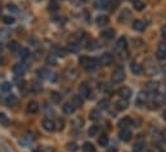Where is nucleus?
I'll list each match as a JSON object with an SVG mask.
<instances>
[{"mask_svg": "<svg viewBox=\"0 0 166 152\" xmlns=\"http://www.w3.org/2000/svg\"><path fill=\"white\" fill-rule=\"evenodd\" d=\"M107 3H108V0H99V3H97L98 4L97 7L98 8H107Z\"/></svg>", "mask_w": 166, "mask_h": 152, "instance_id": "nucleus-47", "label": "nucleus"}, {"mask_svg": "<svg viewBox=\"0 0 166 152\" xmlns=\"http://www.w3.org/2000/svg\"><path fill=\"white\" fill-rule=\"evenodd\" d=\"M50 81H57V79H58V76H57V74H54V72H50V75H49V78H48Z\"/></svg>", "mask_w": 166, "mask_h": 152, "instance_id": "nucleus-49", "label": "nucleus"}, {"mask_svg": "<svg viewBox=\"0 0 166 152\" xmlns=\"http://www.w3.org/2000/svg\"><path fill=\"white\" fill-rule=\"evenodd\" d=\"M97 25H98V26H106V25L108 23V17L107 16H104V14H101V16H98L97 17Z\"/></svg>", "mask_w": 166, "mask_h": 152, "instance_id": "nucleus-19", "label": "nucleus"}, {"mask_svg": "<svg viewBox=\"0 0 166 152\" xmlns=\"http://www.w3.org/2000/svg\"><path fill=\"white\" fill-rule=\"evenodd\" d=\"M65 76H66V79H68V80H75L77 79V76H79V71L76 68H67L66 71H65Z\"/></svg>", "mask_w": 166, "mask_h": 152, "instance_id": "nucleus-5", "label": "nucleus"}, {"mask_svg": "<svg viewBox=\"0 0 166 152\" xmlns=\"http://www.w3.org/2000/svg\"><path fill=\"white\" fill-rule=\"evenodd\" d=\"M129 16H130V12H129V9H124L120 13V17H119V21L120 22H122V21H126L127 18H129Z\"/></svg>", "mask_w": 166, "mask_h": 152, "instance_id": "nucleus-34", "label": "nucleus"}, {"mask_svg": "<svg viewBox=\"0 0 166 152\" xmlns=\"http://www.w3.org/2000/svg\"><path fill=\"white\" fill-rule=\"evenodd\" d=\"M50 99L53 103H59L61 99H62V96H61V93L53 90V92H50Z\"/></svg>", "mask_w": 166, "mask_h": 152, "instance_id": "nucleus-23", "label": "nucleus"}, {"mask_svg": "<svg viewBox=\"0 0 166 152\" xmlns=\"http://www.w3.org/2000/svg\"><path fill=\"white\" fill-rule=\"evenodd\" d=\"M165 40H166V39H165Z\"/></svg>", "mask_w": 166, "mask_h": 152, "instance_id": "nucleus-61", "label": "nucleus"}, {"mask_svg": "<svg viewBox=\"0 0 166 152\" xmlns=\"http://www.w3.org/2000/svg\"><path fill=\"white\" fill-rule=\"evenodd\" d=\"M28 55H30V50L27 48H21L20 49V57L21 58L26 59V58H28Z\"/></svg>", "mask_w": 166, "mask_h": 152, "instance_id": "nucleus-39", "label": "nucleus"}, {"mask_svg": "<svg viewBox=\"0 0 166 152\" xmlns=\"http://www.w3.org/2000/svg\"><path fill=\"white\" fill-rule=\"evenodd\" d=\"M119 137H120L121 141L127 142V141H130V138H131V131L129 130V129H121Z\"/></svg>", "mask_w": 166, "mask_h": 152, "instance_id": "nucleus-13", "label": "nucleus"}, {"mask_svg": "<svg viewBox=\"0 0 166 152\" xmlns=\"http://www.w3.org/2000/svg\"><path fill=\"white\" fill-rule=\"evenodd\" d=\"M59 9V5L57 4V2H49V4H48V10L49 12H57Z\"/></svg>", "mask_w": 166, "mask_h": 152, "instance_id": "nucleus-33", "label": "nucleus"}, {"mask_svg": "<svg viewBox=\"0 0 166 152\" xmlns=\"http://www.w3.org/2000/svg\"><path fill=\"white\" fill-rule=\"evenodd\" d=\"M66 148H67V151H68V152H76L79 147H77L76 142H68L66 144Z\"/></svg>", "mask_w": 166, "mask_h": 152, "instance_id": "nucleus-32", "label": "nucleus"}, {"mask_svg": "<svg viewBox=\"0 0 166 152\" xmlns=\"http://www.w3.org/2000/svg\"><path fill=\"white\" fill-rule=\"evenodd\" d=\"M119 96L121 97V99H129L131 97V89L129 86H122L119 89Z\"/></svg>", "mask_w": 166, "mask_h": 152, "instance_id": "nucleus-4", "label": "nucleus"}, {"mask_svg": "<svg viewBox=\"0 0 166 152\" xmlns=\"http://www.w3.org/2000/svg\"><path fill=\"white\" fill-rule=\"evenodd\" d=\"M38 75H39V78H41V79H48L49 75H50V71H48V70H45V68H41V70H39V71H38Z\"/></svg>", "mask_w": 166, "mask_h": 152, "instance_id": "nucleus-35", "label": "nucleus"}, {"mask_svg": "<svg viewBox=\"0 0 166 152\" xmlns=\"http://www.w3.org/2000/svg\"><path fill=\"white\" fill-rule=\"evenodd\" d=\"M126 48V39L125 37H120L117 44H116V50H124Z\"/></svg>", "mask_w": 166, "mask_h": 152, "instance_id": "nucleus-25", "label": "nucleus"}, {"mask_svg": "<svg viewBox=\"0 0 166 152\" xmlns=\"http://www.w3.org/2000/svg\"><path fill=\"white\" fill-rule=\"evenodd\" d=\"M38 111H39V103L36 102V101L28 102V104H27V112L28 113H36Z\"/></svg>", "mask_w": 166, "mask_h": 152, "instance_id": "nucleus-15", "label": "nucleus"}, {"mask_svg": "<svg viewBox=\"0 0 166 152\" xmlns=\"http://www.w3.org/2000/svg\"><path fill=\"white\" fill-rule=\"evenodd\" d=\"M131 27H133L135 31H143V30H144V22H142L140 20H134Z\"/></svg>", "mask_w": 166, "mask_h": 152, "instance_id": "nucleus-17", "label": "nucleus"}, {"mask_svg": "<svg viewBox=\"0 0 166 152\" xmlns=\"http://www.w3.org/2000/svg\"><path fill=\"white\" fill-rule=\"evenodd\" d=\"M161 103H162V98H161V96L156 94V96L153 97L152 101L149 102V107H151L152 110H156V108H158V107L161 106Z\"/></svg>", "mask_w": 166, "mask_h": 152, "instance_id": "nucleus-7", "label": "nucleus"}, {"mask_svg": "<svg viewBox=\"0 0 166 152\" xmlns=\"http://www.w3.org/2000/svg\"><path fill=\"white\" fill-rule=\"evenodd\" d=\"M79 49H80V45L76 43H70L68 47H67V50H68L70 53H77Z\"/></svg>", "mask_w": 166, "mask_h": 152, "instance_id": "nucleus-29", "label": "nucleus"}, {"mask_svg": "<svg viewBox=\"0 0 166 152\" xmlns=\"http://www.w3.org/2000/svg\"><path fill=\"white\" fill-rule=\"evenodd\" d=\"M13 72L17 75V76H22L24 72H26V66L23 63H16L13 66Z\"/></svg>", "mask_w": 166, "mask_h": 152, "instance_id": "nucleus-9", "label": "nucleus"}, {"mask_svg": "<svg viewBox=\"0 0 166 152\" xmlns=\"http://www.w3.org/2000/svg\"><path fill=\"white\" fill-rule=\"evenodd\" d=\"M130 70H131V72L135 74V75H140L142 74V66H139L137 62H131L130 63Z\"/></svg>", "mask_w": 166, "mask_h": 152, "instance_id": "nucleus-18", "label": "nucleus"}, {"mask_svg": "<svg viewBox=\"0 0 166 152\" xmlns=\"http://www.w3.org/2000/svg\"><path fill=\"white\" fill-rule=\"evenodd\" d=\"M32 152H42V150L38 147V148H34V151H32Z\"/></svg>", "mask_w": 166, "mask_h": 152, "instance_id": "nucleus-52", "label": "nucleus"}, {"mask_svg": "<svg viewBox=\"0 0 166 152\" xmlns=\"http://www.w3.org/2000/svg\"><path fill=\"white\" fill-rule=\"evenodd\" d=\"M73 124H75L76 126H80V125H83V120L80 117H76V120H75V123H73Z\"/></svg>", "mask_w": 166, "mask_h": 152, "instance_id": "nucleus-51", "label": "nucleus"}, {"mask_svg": "<svg viewBox=\"0 0 166 152\" xmlns=\"http://www.w3.org/2000/svg\"><path fill=\"white\" fill-rule=\"evenodd\" d=\"M42 128H44L46 131H54L55 130V125H54V121L52 119H44L42 120Z\"/></svg>", "mask_w": 166, "mask_h": 152, "instance_id": "nucleus-3", "label": "nucleus"}, {"mask_svg": "<svg viewBox=\"0 0 166 152\" xmlns=\"http://www.w3.org/2000/svg\"><path fill=\"white\" fill-rule=\"evenodd\" d=\"M98 142H99L101 146H107L108 144V137H107V134H101L99 139H98Z\"/></svg>", "mask_w": 166, "mask_h": 152, "instance_id": "nucleus-42", "label": "nucleus"}, {"mask_svg": "<svg viewBox=\"0 0 166 152\" xmlns=\"http://www.w3.org/2000/svg\"><path fill=\"white\" fill-rule=\"evenodd\" d=\"M36 2H41V0H36Z\"/></svg>", "mask_w": 166, "mask_h": 152, "instance_id": "nucleus-60", "label": "nucleus"}, {"mask_svg": "<svg viewBox=\"0 0 166 152\" xmlns=\"http://www.w3.org/2000/svg\"><path fill=\"white\" fill-rule=\"evenodd\" d=\"M2 50H3V44L0 43V52H2Z\"/></svg>", "mask_w": 166, "mask_h": 152, "instance_id": "nucleus-57", "label": "nucleus"}, {"mask_svg": "<svg viewBox=\"0 0 166 152\" xmlns=\"http://www.w3.org/2000/svg\"><path fill=\"white\" fill-rule=\"evenodd\" d=\"M0 18H2V9H0Z\"/></svg>", "mask_w": 166, "mask_h": 152, "instance_id": "nucleus-58", "label": "nucleus"}, {"mask_svg": "<svg viewBox=\"0 0 166 152\" xmlns=\"http://www.w3.org/2000/svg\"><path fill=\"white\" fill-rule=\"evenodd\" d=\"M14 22H16L14 17H12V16H7V17H4V23H5V25H13Z\"/></svg>", "mask_w": 166, "mask_h": 152, "instance_id": "nucleus-43", "label": "nucleus"}, {"mask_svg": "<svg viewBox=\"0 0 166 152\" xmlns=\"http://www.w3.org/2000/svg\"><path fill=\"white\" fill-rule=\"evenodd\" d=\"M0 124L4 125V126H8L9 125V119L7 117L4 112H0Z\"/></svg>", "mask_w": 166, "mask_h": 152, "instance_id": "nucleus-36", "label": "nucleus"}, {"mask_svg": "<svg viewBox=\"0 0 166 152\" xmlns=\"http://www.w3.org/2000/svg\"><path fill=\"white\" fill-rule=\"evenodd\" d=\"M144 72L147 74V75H153L156 71H157V68H156V65L153 63V61L152 59H147V61H144Z\"/></svg>", "mask_w": 166, "mask_h": 152, "instance_id": "nucleus-2", "label": "nucleus"}, {"mask_svg": "<svg viewBox=\"0 0 166 152\" xmlns=\"http://www.w3.org/2000/svg\"><path fill=\"white\" fill-rule=\"evenodd\" d=\"M83 150L85 152H94L95 151V147H94V144L93 143H90V142H85L84 146H83Z\"/></svg>", "mask_w": 166, "mask_h": 152, "instance_id": "nucleus-30", "label": "nucleus"}, {"mask_svg": "<svg viewBox=\"0 0 166 152\" xmlns=\"http://www.w3.org/2000/svg\"><path fill=\"white\" fill-rule=\"evenodd\" d=\"M113 36H115L113 30H106V31H103V32H102V37H103V39H106V40L113 39Z\"/></svg>", "mask_w": 166, "mask_h": 152, "instance_id": "nucleus-27", "label": "nucleus"}, {"mask_svg": "<svg viewBox=\"0 0 166 152\" xmlns=\"http://www.w3.org/2000/svg\"><path fill=\"white\" fill-rule=\"evenodd\" d=\"M17 102H18V98H17V96H14V94H10V96H8L7 99H5V104H7L8 107L16 106Z\"/></svg>", "mask_w": 166, "mask_h": 152, "instance_id": "nucleus-16", "label": "nucleus"}, {"mask_svg": "<svg viewBox=\"0 0 166 152\" xmlns=\"http://www.w3.org/2000/svg\"><path fill=\"white\" fill-rule=\"evenodd\" d=\"M127 106H129L127 99H121L116 103V108H117V111H124V110L127 108Z\"/></svg>", "mask_w": 166, "mask_h": 152, "instance_id": "nucleus-21", "label": "nucleus"}, {"mask_svg": "<svg viewBox=\"0 0 166 152\" xmlns=\"http://www.w3.org/2000/svg\"><path fill=\"white\" fill-rule=\"evenodd\" d=\"M144 152H152V151H149V150H147V151H144Z\"/></svg>", "mask_w": 166, "mask_h": 152, "instance_id": "nucleus-59", "label": "nucleus"}, {"mask_svg": "<svg viewBox=\"0 0 166 152\" xmlns=\"http://www.w3.org/2000/svg\"><path fill=\"white\" fill-rule=\"evenodd\" d=\"M111 79H112V83H113V84H119V83H121V81L125 79V71H124L122 68H116L115 71L112 72V76H111Z\"/></svg>", "mask_w": 166, "mask_h": 152, "instance_id": "nucleus-1", "label": "nucleus"}, {"mask_svg": "<svg viewBox=\"0 0 166 152\" xmlns=\"http://www.w3.org/2000/svg\"><path fill=\"white\" fill-rule=\"evenodd\" d=\"M119 5H120V0H108L107 8H109L111 10H115L119 8Z\"/></svg>", "mask_w": 166, "mask_h": 152, "instance_id": "nucleus-26", "label": "nucleus"}, {"mask_svg": "<svg viewBox=\"0 0 166 152\" xmlns=\"http://www.w3.org/2000/svg\"><path fill=\"white\" fill-rule=\"evenodd\" d=\"M131 124H133V120L129 117V116H125V117H122L120 121H119V128H121V129H127Z\"/></svg>", "mask_w": 166, "mask_h": 152, "instance_id": "nucleus-11", "label": "nucleus"}, {"mask_svg": "<svg viewBox=\"0 0 166 152\" xmlns=\"http://www.w3.org/2000/svg\"><path fill=\"white\" fill-rule=\"evenodd\" d=\"M67 53H68V50L67 49H65V48H61V49H58V52H57V54H58V57H66L67 55Z\"/></svg>", "mask_w": 166, "mask_h": 152, "instance_id": "nucleus-46", "label": "nucleus"}, {"mask_svg": "<svg viewBox=\"0 0 166 152\" xmlns=\"http://www.w3.org/2000/svg\"><path fill=\"white\" fill-rule=\"evenodd\" d=\"M143 148H144V144L142 142H139V143H137L134 146V152H142Z\"/></svg>", "mask_w": 166, "mask_h": 152, "instance_id": "nucleus-44", "label": "nucleus"}, {"mask_svg": "<svg viewBox=\"0 0 166 152\" xmlns=\"http://www.w3.org/2000/svg\"><path fill=\"white\" fill-rule=\"evenodd\" d=\"M113 62V55L111 53H104L102 57H101V63L103 66H108L111 63Z\"/></svg>", "mask_w": 166, "mask_h": 152, "instance_id": "nucleus-10", "label": "nucleus"}, {"mask_svg": "<svg viewBox=\"0 0 166 152\" xmlns=\"http://www.w3.org/2000/svg\"><path fill=\"white\" fill-rule=\"evenodd\" d=\"M3 63V57H2V54H0V65Z\"/></svg>", "mask_w": 166, "mask_h": 152, "instance_id": "nucleus-56", "label": "nucleus"}, {"mask_svg": "<svg viewBox=\"0 0 166 152\" xmlns=\"http://www.w3.org/2000/svg\"><path fill=\"white\" fill-rule=\"evenodd\" d=\"M89 119L93 120V121H98V120L101 119V112H99V110H97V108L91 110L90 113H89Z\"/></svg>", "mask_w": 166, "mask_h": 152, "instance_id": "nucleus-22", "label": "nucleus"}, {"mask_svg": "<svg viewBox=\"0 0 166 152\" xmlns=\"http://www.w3.org/2000/svg\"><path fill=\"white\" fill-rule=\"evenodd\" d=\"M8 49L10 50L12 53H16V52L20 50V44H18L16 40H12V41L8 43Z\"/></svg>", "mask_w": 166, "mask_h": 152, "instance_id": "nucleus-20", "label": "nucleus"}, {"mask_svg": "<svg viewBox=\"0 0 166 152\" xmlns=\"http://www.w3.org/2000/svg\"><path fill=\"white\" fill-rule=\"evenodd\" d=\"M133 43L135 44V47H140V45H143V41H142V40H139V39L133 40Z\"/></svg>", "mask_w": 166, "mask_h": 152, "instance_id": "nucleus-50", "label": "nucleus"}, {"mask_svg": "<svg viewBox=\"0 0 166 152\" xmlns=\"http://www.w3.org/2000/svg\"><path fill=\"white\" fill-rule=\"evenodd\" d=\"M98 65H99V62H98V59L95 58H89L88 62H87V65L84 66V68H87V70H95L98 67Z\"/></svg>", "mask_w": 166, "mask_h": 152, "instance_id": "nucleus-14", "label": "nucleus"}, {"mask_svg": "<svg viewBox=\"0 0 166 152\" xmlns=\"http://www.w3.org/2000/svg\"><path fill=\"white\" fill-rule=\"evenodd\" d=\"M79 92H80V96H81L83 98L90 96V88H89V85H88L87 83H81V84H80Z\"/></svg>", "mask_w": 166, "mask_h": 152, "instance_id": "nucleus-6", "label": "nucleus"}, {"mask_svg": "<svg viewBox=\"0 0 166 152\" xmlns=\"http://www.w3.org/2000/svg\"><path fill=\"white\" fill-rule=\"evenodd\" d=\"M62 110H63V112H65V113H67V115H70V113H72L73 111H75V107H73V104H72L71 102H68V103H65V104H63Z\"/></svg>", "mask_w": 166, "mask_h": 152, "instance_id": "nucleus-24", "label": "nucleus"}, {"mask_svg": "<svg viewBox=\"0 0 166 152\" xmlns=\"http://www.w3.org/2000/svg\"><path fill=\"white\" fill-rule=\"evenodd\" d=\"M98 130H99V128H98L97 125H93V126H90V128H89L88 134H89L90 137H94V135L98 134Z\"/></svg>", "mask_w": 166, "mask_h": 152, "instance_id": "nucleus-40", "label": "nucleus"}, {"mask_svg": "<svg viewBox=\"0 0 166 152\" xmlns=\"http://www.w3.org/2000/svg\"><path fill=\"white\" fill-rule=\"evenodd\" d=\"M162 117H164V120H166V111H164V113H162Z\"/></svg>", "mask_w": 166, "mask_h": 152, "instance_id": "nucleus-55", "label": "nucleus"}, {"mask_svg": "<svg viewBox=\"0 0 166 152\" xmlns=\"http://www.w3.org/2000/svg\"><path fill=\"white\" fill-rule=\"evenodd\" d=\"M98 107H99V110H107L108 107H109V101L108 99H102L99 101V103H98Z\"/></svg>", "mask_w": 166, "mask_h": 152, "instance_id": "nucleus-31", "label": "nucleus"}, {"mask_svg": "<svg viewBox=\"0 0 166 152\" xmlns=\"http://www.w3.org/2000/svg\"><path fill=\"white\" fill-rule=\"evenodd\" d=\"M0 89H2V92H5V93H8L12 90V84L8 83V81H4V83L0 85Z\"/></svg>", "mask_w": 166, "mask_h": 152, "instance_id": "nucleus-37", "label": "nucleus"}, {"mask_svg": "<svg viewBox=\"0 0 166 152\" xmlns=\"http://www.w3.org/2000/svg\"><path fill=\"white\" fill-rule=\"evenodd\" d=\"M46 63L48 65H57V59H55L54 55H49L46 58Z\"/></svg>", "mask_w": 166, "mask_h": 152, "instance_id": "nucleus-45", "label": "nucleus"}, {"mask_svg": "<svg viewBox=\"0 0 166 152\" xmlns=\"http://www.w3.org/2000/svg\"><path fill=\"white\" fill-rule=\"evenodd\" d=\"M162 34H164V37L166 39V27H164V28H162Z\"/></svg>", "mask_w": 166, "mask_h": 152, "instance_id": "nucleus-54", "label": "nucleus"}, {"mask_svg": "<svg viewBox=\"0 0 166 152\" xmlns=\"http://www.w3.org/2000/svg\"><path fill=\"white\" fill-rule=\"evenodd\" d=\"M54 125H55V130H62L65 128V121L61 119H57L54 121Z\"/></svg>", "mask_w": 166, "mask_h": 152, "instance_id": "nucleus-38", "label": "nucleus"}, {"mask_svg": "<svg viewBox=\"0 0 166 152\" xmlns=\"http://www.w3.org/2000/svg\"><path fill=\"white\" fill-rule=\"evenodd\" d=\"M71 103L73 104L75 108H80V107H83V104H84V99L80 94H76V96H72V102Z\"/></svg>", "mask_w": 166, "mask_h": 152, "instance_id": "nucleus-12", "label": "nucleus"}, {"mask_svg": "<svg viewBox=\"0 0 166 152\" xmlns=\"http://www.w3.org/2000/svg\"><path fill=\"white\" fill-rule=\"evenodd\" d=\"M148 101V94L147 92H139L138 93V97H137V104L138 106H144V103Z\"/></svg>", "mask_w": 166, "mask_h": 152, "instance_id": "nucleus-8", "label": "nucleus"}, {"mask_svg": "<svg viewBox=\"0 0 166 152\" xmlns=\"http://www.w3.org/2000/svg\"><path fill=\"white\" fill-rule=\"evenodd\" d=\"M133 5H134V9L135 10H143L144 9V3L142 0H133Z\"/></svg>", "mask_w": 166, "mask_h": 152, "instance_id": "nucleus-28", "label": "nucleus"}, {"mask_svg": "<svg viewBox=\"0 0 166 152\" xmlns=\"http://www.w3.org/2000/svg\"><path fill=\"white\" fill-rule=\"evenodd\" d=\"M32 90H34L35 93L41 92V86H40V84H39V83H35V84H34V86H32Z\"/></svg>", "mask_w": 166, "mask_h": 152, "instance_id": "nucleus-48", "label": "nucleus"}, {"mask_svg": "<svg viewBox=\"0 0 166 152\" xmlns=\"http://www.w3.org/2000/svg\"><path fill=\"white\" fill-rule=\"evenodd\" d=\"M7 9H8L9 13H13V14L18 13V10H20L16 4H8V5H7Z\"/></svg>", "mask_w": 166, "mask_h": 152, "instance_id": "nucleus-41", "label": "nucleus"}, {"mask_svg": "<svg viewBox=\"0 0 166 152\" xmlns=\"http://www.w3.org/2000/svg\"><path fill=\"white\" fill-rule=\"evenodd\" d=\"M108 152H116V148L115 147H111V148H108Z\"/></svg>", "mask_w": 166, "mask_h": 152, "instance_id": "nucleus-53", "label": "nucleus"}]
</instances>
